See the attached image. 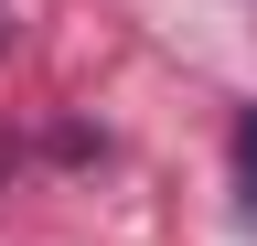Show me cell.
<instances>
[{
  "instance_id": "obj_1",
  "label": "cell",
  "mask_w": 257,
  "mask_h": 246,
  "mask_svg": "<svg viewBox=\"0 0 257 246\" xmlns=\"http://www.w3.org/2000/svg\"><path fill=\"white\" fill-rule=\"evenodd\" d=\"M236 182H246V193H257V107L236 118Z\"/></svg>"
},
{
  "instance_id": "obj_2",
  "label": "cell",
  "mask_w": 257,
  "mask_h": 246,
  "mask_svg": "<svg viewBox=\"0 0 257 246\" xmlns=\"http://www.w3.org/2000/svg\"><path fill=\"white\" fill-rule=\"evenodd\" d=\"M0 43H11V11H0Z\"/></svg>"
}]
</instances>
